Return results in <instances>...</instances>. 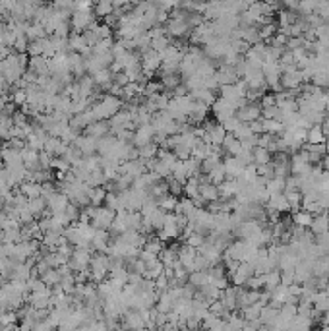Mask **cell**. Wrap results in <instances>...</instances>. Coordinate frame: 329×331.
<instances>
[{"label": "cell", "mask_w": 329, "mask_h": 331, "mask_svg": "<svg viewBox=\"0 0 329 331\" xmlns=\"http://www.w3.org/2000/svg\"><path fill=\"white\" fill-rule=\"evenodd\" d=\"M114 12V4L112 0H97L95 2V16L99 18H107L109 14Z\"/></svg>", "instance_id": "obj_23"}, {"label": "cell", "mask_w": 329, "mask_h": 331, "mask_svg": "<svg viewBox=\"0 0 329 331\" xmlns=\"http://www.w3.org/2000/svg\"><path fill=\"white\" fill-rule=\"evenodd\" d=\"M110 132V126L107 120H93L91 124H88L86 128H84V134H88V136H93V138H103L105 134Z\"/></svg>", "instance_id": "obj_12"}, {"label": "cell", "mask_w": 329, "mask_h": 331, "mask_svg": "<svg viewBox=\"0 0 329 331\" xmlns=\"http://www.w3.org/2000/svg\"><path fill=\"white\" fill-rule=\"evenodd\" d=\"M41 279L45 281L47 287H54V285H58V283H60V271H58V267H50V269H47L43 275H41Z\"/></svg>", "instance_id": "obj_25"}, {"label": "cell", "mask_w": 329, "mask_h": 331, "mask_svg": "<svg viewBox=\"0 0 329 331\" xmlns=\"http://www.w3.org/2000/svg\"><path fill=\"white\" fill-rule=\"evenodd\" d=\"M27 47H29V39H27L25 35H18V37H16V43H14L12 48H14L16 52H25Z\"/></svg>", "instance_id": "obj_33"}, {"label": "cell", "mask_w": 329, "mask_h": 331, "mask_svg": "<svg viewBox=\"0 0 329 331\" xmlns=\"http://www.w3.org/2000/svg\"><path fill=\"white\" fill-rule=\"evenodd\" d=\"M171 45V39L167 37V33H163V35H155L151 37V48L157 50V52H161V50H165L167 47Z\"/></svg>", "instance_id": "obj_31"}, {"label": "cell", "mask_w": 329, "mask_h": 331, "mask_svg": "<svg viewBox=\"0 0 329 331\" xmlns=\"http://www.w3.org/2000/svg\"><path fill=\"white\" fill-rule=\"evenodd\" d=\"M314 219V215L306 211V209H302V211H294V215H292V223L294 225H298V227H310V223Z\"/></svg>", "instance_id": "obj_29"}, {"label": "cell", "mask_w": 329, "mask_h": 331, "mask_svg": "<svg viewBox=\"0 0 329 331\" xmlns=\"http://www.w3.org/2000/svg\"><path fill=\"white\" fill-rule=\"evenodd\" d=\"M262 109H267V107H275V95H262Z\"/></svg>", "instance_id": "obj_37"}, {"label": "cell", "mask_w": 329, "mask_h": 331, "mask_svg": "<svg viewBox=\"0 0 329 331\" xmlns=\"http://www.w3.org/2000/svg\"><path fill=\"white\" fill-rule=\"evenodd\" d=\"M213 114H215V118H217V122H225L227 118H231V116H235L236 114V109L229 103V101H225L223 97L221 99H215V103H213Z\"/></svg>", "instance_id": "obj_7"}, {"label": "cell", "mask_w": 329, "mask_h": 331, "mask_svg": "<svg viewBox=\"0 0 329 331\" xmlns=\"http://www.w3.org/2000/svg\"><path fill=\"white\" fill-rule=\"evenodd\" d=\"M72 145H76V147H78V149L84 153V157L97 153V138L88 136V134H80Z\"/></svg>", "instance_id": "obj_8"}, {"label": "cell", "mask_w": 329, "mask_h": 331, "mask_svg": "<svg viewBox=\"0 0 329 331\" xmlns=\"http://www.w3.org/2000/svg\"><path fill=\"white\" fill-rule=\"evenodd\" d=\"M27 207H29V211L35 215V219H37V217H43L45 211H47V199H45L43 196L27 199Z\"/></svg>", "instance_id": "obj_19"}, {"label": "cell", "mask_w": 329, "mask_h": 331, "mask_svg": "<svg viewBox=\"0 0 329 331\" xmlns=\"http://www.w3.org/2000/svg\"><path fill=\"white\" fill-rule=\"evenodd\" d=\"M310 231H312L314 235H322V233L329 231V217L326 211L314 215V219H312V223H310Z\"/></svg>", "instance_id": "obj_14"}, {"label": "cell", "mask_w": 329, "mask_h": 331, "mask_svg": "<svg viewBox=\"0 0 329 331\" xmlns=\"http://www.w3.org/2000/svg\"><path fill=\"white\" fill-rule=\"evenodd\" d=\"M107 198V188L105 186H93L89 190V203L91 205H103Z\"/></svg>", "instance_id": "obj_21"}, {"label": "cell", "mask_w": 329, "mask_h": 331, "mask_svg": "<svg viewBox=\"0 0 329 331\" xmlns=\"http://www.w3.org/2000/svg\"><path fill=\"white\" fill-rule=\"evenodd\" d=\"M184 242L190 244V246H194V248H199L201 244L205 242V235L199 233V231H194V233H190V236H188Z\"/></svg>", "instance_id": "obj_32"}, {"label": "cell", "mask_w": 329, "mask_h": 331, "mask_svg": "<svg viewBox=\"0 0 329 331\" xmlns=\"http://www.w3.org/2000/svg\"><path fill=\"white\" fill-rule=\"evenodd\" d=\"M190 97L197 103L205 105V107H213V103H215V93L207 88H197L194 91H190Z\"/></svg>", "instance_id": "obj_11"}, {"label": "cell", "mask_w": 329, "mask_h": 331, "mask_svg": "<svg viewBox=\"0 0 329 331\" xmlns=\"http://www.w3.org/2000/svg\"><path fill=\"white\" fill-rule=\"evenodd\" d=\"M95 22V16L91 14V10H74L72 14V29L78 33H84L91 23Z\"/></svg>", "instance_id": "obj_4"}, {"label": "cell", "mask_w": 329, "mask_h": 331, "mask_svg": "<svg viewBox=\"0 0 329 331\" xmlns=\"http://www.w3.org/2000/svg\"><path fill=\"white\" fill-rule=\"evenodd\" d=\"M242 120L235 114V116H231V118H227L225 122H223V128L227 130V132H235L236 128H238V124H240Z\"/></svg>", "instance_id": "obj_34"}, {"label": "cell", "mask_w": 329, "mask_h": 331, "mask_svg": "<svg viewBox=\"0 0 329 331\" xmlns=\"http://www.w3.org/2000/svg\"><path fill=\"white\" fill-rule=\"evenodd\" d=\"M68 47H70L72 52H80V54L91 48V47L88 45V41H86V37H84V33H78V31H74V33L70 35Z\"/></svg>", "instance_id": "obj_13"}, {"label": "cell", "mask_w": 329, "mask_h": 331, "mask_svg": "<svg viewBox=\"0 0 329 331\" xmlns=\"http://www.w3.org/2000/svg\"><path fill=\"white\" fill-rule=\"evenodd\" d=\"M322 163H324V169H326V171H329V153H328V155H324Z\"/></svg>", "instance_id": "obj_38"}, {"label": "cell", "mask_w": 329, "mask_h": 331, "mask_svg": "<svg viewBox=\"0 0 329 331\" xmlns=\"http://www.w3.org/2000/svg\"><path fill=\"white\" fill-rule=\"evenodd\" d=\"M161 84H163V91H169V93H173V89H175L176 86H180V84H182V76H180V74L163 76Z\"/></svg>", "instance_id": "obj_28"}, {"label": "cell", "mask_w": 329, "mask_h": 331, "mask_svg": "<svg viewBox=\"0 0 329 331\" xmlns=\"http://www.w3.org/2000/svg\"><path fill=\"white\" fill-rule=\"evenodd\" d=\"M29 70H33L37 76H45V74H48V58L43 56V54H39V56H31L29 58Z\"/></svg>", "instance_id": "obj_17"}, {"label": "cell", "mask_w": 329, "mask_h": 331, "mask_svg": "<svg viewBox=\"0 0 329 331\" xmlns=\"http://www.w3.org/2000/svg\"><path fill=\"white\" fill-rule=\"evenodd\" d=\"M109 269H110V256H107V252L91 254L89 273H91V281H93V283L105 281V277L109 275Z\"/></svg>", "instance_id": "obj_2"}, {"label": "cell", "mask_w": 329, "mask_h": 331, "mask_svg": "<svg viewBox=\"0 0 329 331\" xmlns=\"http://www.w3.org/2000/svg\"><path fill=\"white\" fill-rule=\"evenodd\" d=\"M12 118H14V126H25L29 120H27V114L23 110H14L12 112Z\"/></svg>", "instance_id": "obj_36"}, {"label": "cell", "mask_w": 329, "mask_h": 331, "mask_svg": "<svg viewBox=\"0 0 329 331\" xmlns=\"http://www.w3.org/2000/svg\"><path fill=\"white\" fill-rule=\"evenodd\" d=\"M109 242H110L109 229H95L93 238H91V250L93 252H107Z\"/></svg>", "instance_id": "obj_9"}, {"label": "cell", "mask_w": 329, "mask_h": 331, "mask_svg": "<svg viewBox=\"0 0 329 331\" xmlns=\"http://www.w3.org/2000/svg\"><path fill=\"white\" fill-rule=\"evenodd\" d=\"M207 177H209V182H213V184H221L223 180H227V171H225V165L219 163V165H215L209 173H207Z\"/></svg>", "instance_id": "obj_27"}, {"label": "cell", "mask_w": 329, "mask_h": 331, "mask_svg": "<svg viewBox=\"0 0 329 331\" xmlns=\"http://www.w3.org/2000/svg\"><path fill=\"white\" fill-rule=\"evenodd\" d=\"M80 211H82L80 205H76L74 201H70L60 215H62V219H64L66 225H72V223H78V219H80Z\"/></svg>", "instance_id": "obj_20"}, {"label": "cell", "mask_w": 329, "mask_h": 331, "mask_svg": "<svg viewBox=\"0 0 329 331\" xmlns=\"http://www.w3.org/2000/svg\"><path fill=\"white\" fill-rule=\"evenodd\" d=\"M120 109H122V99L116 97V95H110V93L105 95V97H101L97 103L91 105V110L95 114V120H109L110 116L114 112H118Z\"/></svg>", "instance_id": "obj_1"}, {"label": "cell", "mask_w": 329, "mask_h": 331, "mask_svg": "<svg viewBox=\"0 0 329 331\" xmlns=\"http://www.w3.org/2000/svg\"><path fill=\"white\" fill-rule=\"evenodd\" d=\"M223 165H225V171H227V178H236L244 173V165L233 155L227 161H223Z\"/></svg>", "instance_id": "obj_16"}, {"label": "cell", "mask_w": 329, "mask_h": 331, "mask_svg": "<svg viewBox=\"0 0 329 331\" xmlns=\"http://www.w3.org/2000/svg\"><path fill=\"white\" fill-rule=\"evenodd\" d=\"M308 143H324L326 142V132L322 128V124H312L306 132Z\"/></svg>", "instance_id": "obj_18"}, {"label": "cell", "mask_w": 329, "mask_h": 331, "mask_svg": "<svg viewBox=\"0 0 329 331\" xmlns=\"http://www.w3.org/2000/svg\"><path fill=\"white\" fill-rule=\"evenodd\" d=\"M269 161H271V151L265 149V147L256 145V147H254V163H256V165H265V163H269Z\"/></svg>", "instance_id": "obj_30"}, {"label": "cell", "mask_w": 329, "mask_h": 331, "mask_svg": "<svg viewBox=\"0 0 329 331\" xmlns=\"http://www.w3.org/2000/svg\"><path fill=\"white\" fill-rule=\"evenodd\" d=\"M153 138H155L153 124H151V122H149V124H141V126H138V128L134 130L132 143H134L136 147H141V145H145V143L153 142Z\"/></svg>", "instance_id": "obj_5"}, {"label": "cell", "mask_w": 329, "mask_h": 331, "mask_svg": "<svg viewBox=\"0 0 329 331\" xmlns=\"http://www.w3.org/2000/svg\"><path fill=\"white\" fill-rule=\"evenodd\" d=\"M52 157H54V155H50L48 151L41 149V151H39V167H41V169H50Z\"/></svg>", "instance_id": "obj_35"}, {"label": "cell", "mask_w": 329, "mask_h": 331, "mask_svg": "<svg viewBox=\"0 0 329 331\" xmlns=\"http://www.w3.org/2000/svg\"><path fill=\"white\" fill-rule=\"evenodd\" d=\"M157 203H159V207L165 209V211H175L176 203H178V196L169 192V194H165V196H161V198L157 199Z\"/></svg>", "instance_id": "obj_26"}, {"label": "cell", "mask_w": 329, "mask_h": 331, "mask_svg": "<svg viewBox=\"0 0 329 331\" xmlns=\"http://www.w3.org/2000/svg\"><path fill=\"white\" fill-rule=\"evenodd\" d=\"M236 116L240 118L242 122H254V120H258L262 116V107L256 105L254 101H246L240 109L236 110Z\"/></svg>", "instance_id": "obj_6"}, {"label": "cell", "mask_w": 329, "mask_h": 331, "mask_svg": "<svg viewBox=\"0 0 329 331\" xmlns=\"http://www.w3.org/2000/svg\"><path fill=\"white\" fill-rule=\"evenodd\" d=\"M199 196H201V199H203L205 203L219 199V188H217V184H213V182H203V184H199Z\"/></svg>", "instance_id": "obj_15"}, {"label": "cell", "mask_w": 329, "mask_h": 331, "mask_svg": "<svg viewBox=\"0 0 329 331\" xmlns=\"http://www.w3.org/2000/svg\"><path fill=\"white\" fill-rule=\"evenodd\" d=\"M114 215H116V211L110 209L109 205H105V207L103 205H95V211L91 215V225L95 229H109Z\"/></svg>", "instance_id": "obj_3"}, {"label": "cell", "mask_w": 329, "mask_h": 331, "mask_svg": "<svg viewBox=\"0 0 329 331\" xmlns=\"http://www.w3.org/2000/svg\"><path fill=\"white\" fill-rule=\"evenodd\" d=\"M18 188L22 194H25L27 199L43 196V186H41V182H35V180H23V182H20Z\"/></svg>", "instance_id": "obj_10"}, {"label": "cell", "mask_w": 329, "mask_h": 331, "mask_svg": "<svg viewBox=\"0 0 329 331\" xmlns=\"http://www.w3.org/2000/svg\"><path fill=\"white\" fill-rule=\"evenodd\" d=\"M25 37L29 39V41H35V39H43L47 37V31H45V27L41 23H29V27H27V31H25Z\"/></svg>", "instance_id": "obj_24"}, {"label": "cell", "mask_w": 329, "mask_h": 331, "mask_svg": "<svg viewBox=\"0 0 329 331\" xmlns=\"http://www.w3.org/2000/svg\"><path fill=\"white\" fill-rule=\"evenodd\" d=\"M157 153H159V143L155 140L138 147V157H141V159H153V157H157Z\"/></svg>", "instance_id": "obj_22"}]
</instances>
